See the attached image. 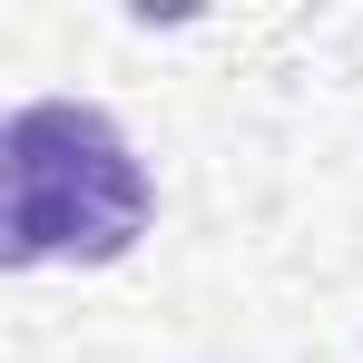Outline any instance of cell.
<instances>
[{
  "label": "cell",
  "mask_w": 363,
  "mask_h": 363,
  "mask_svg": "<svg viewBox=\"0 0 363 363\" xmlns=\"http://www.w3.org/2000/svg\"><path fill=\"white\" fill-rule=\"evenodd\" d=\"M147 236V167L89 99H30L0 128V255L108 265Z\"/></svg>",
  "instance_id": "cell-1"
}]
</instances>
